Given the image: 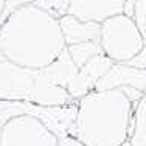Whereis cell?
<instances>
[{
	"mask_svg": "<svg viewBox=\"0 0 146 146\" xmlns=\"http://www.w3.org/2000/svg\"><path fill=\"white\" fill-rule=\"evenodd\" d=\"M67 51L70 54L72 61L75 62V65H78V67H82L92 58L98 56V54H104L101 45L96 40H86V42L67 45Z\"/></svg>",
	"mask_w": 146,
	"mask_h": 146,
	"instance_id": "obj_11",
	"label": "cell"
},
{
	"mask_svg": "<svg viewBox=\"0 0 146 146\" xmlns=\"http://www.w3.org/2000/svg\"><path fill=\"white\" fill-rule=\"evenodd\" d=\"M76 103L39 106L0 100V146H58L70 137Z\"/></svg>",
	"mask_w": 146,
	"mask_h": 146,
	"instance_id": "obj_2",
	"label": "cell"
},
{
	"mask_svg": "<svg viewBox=\"0 0 146 146\" xmlns=\"http://www.w3.org/2000/svg\"><path fill=\"white\" fill-rule=\"evenodd\" d=\"M37 75L39 70L20 67L0 51V100L31 103Z\"/></svg>",
	"mask_w": 146,
	"mask_h": 146,
	"instance_id": "obj_5",
	"label": "cell"
},
{
	"mask_svg": "<svg viewBox=\"0 0 146 146\" xmlns=\"http://www.w3.org/2000/svg\"><path fill=\"white\" fill-rule=\"evenodd\" d=\"M3 6H5V0H0V14L3 11Z\"/></svg>",
	"mask_w": 146,
	"mask_h": 146,
	"instance_id": "obj_17",
	"label": "cell"
},
{
	"mask_svg": "<svg viewBox=\"0 0 146 146\" xmlns=\"http://www.w3.org/2000/svg\"><path fill=\"white\" fill-rule=\"evenodd\" d=\"M134 20L140 30L141 36L146 40V0H137L135 2V9H134Z\"/></svg>",
	"mask_w": 146,
	"mask_h": 146,
	"instance_id": "obj_13",
	"label": "cell"
},
{
	"mask_svg": "<svg viewBox=\"0 0 146 146\" xmlns=\"http://www.w3.org/2000/svg\"><path fill=\"white\" fill-rule=\"evenodd\" d=\"M34 2H36V0H5V6H3L2 14H0V25H2L14 11L20 9L22 6L31 5V3H34Z\"/></svg>",
	"mask_w": 146,
	"mask_h": 146,
	"instance_id": "obj_14",
	"label": "cell"
},
{
	"mask_svg": "<svg viewBox=\"0 0 146 146\" xmlns=\"http://www.w3.org/2000/svg\"><path fill=\"white\" fill-rule=\"evenodd\" d=\"M127 141L132 146H146V93L134 104Z\"/></svg>",
	"mask_w": 146,
	"mask_h": 146,
	"instance_id": "obj_10",
	"label": "cell"
},
{
	"mask_svg": "<svg viewBox=\"0 0 146 146\" xmlns=\"http://www.w3.org/2000/svg\"><path fill=\"white\" fill-rule=\"evenodd\" d=\"M145 42L134 17L118 14L101 23L100 45L103 53L113 62L131 61L143 48Z\"/></svg>",
	"mask_w": 146,
	"mask_h": 146,
	"instance_id": "obj_4",
	"label": "cell"
},
{
	"mask_svg": "<svg viewBox=\"0 0 146 146\" xmlns=\"http://www.w3.org/2000/svg\"><path fill=\"white\" fill-rule=\"evenodd\" d=\"M44 70L47 72V75L56 84L62 86V87L67 90L76 103H78V100H81L82 96H86L89 93L86 86H84V81H82L81 70L72 61L70 54L67 51V47L59 54V58L56 61L51 62L47 67H44Z\"/></svg>",
	"mask_w": 146,
	"mask_h": 146,
	"instance_id": "obj_6",
	"label": "cell"
},
{
	"mask_svg": "<svg viewBox=\"0 0 146 146\" xmlns=\"http://www.w3.org/2000/svg\"><path fill=\"white\" fill-rule=\"evenodd\" d=\"M62 34L67 45L86 42V40H96L100 42L101 23L96 22H82L72 14H65L59 19Z\"/></svg>",
	"mask_w": 146,
	"mask_h": 146,
	"instance_id": "obj_9",
	"label": "cell"
},
{
	"mask_svg": "<svg viewBox=\"0 0 146 146\" xmlns=\"http://www.w3.org/2000/svg\"><path fill=\"white\" fill-rule=\"evenodd\" d=\"M76 107L70 135L84 146H120L129 140L134 104L123 89L92 90Z\"/></svg>",
	"mask_w": 146,
	"mask_h": 146,
	"instance_id": "obj_3",
	"label": "cell"
},
{
	"mask_svg": "<svg viewBox=\"0 0 146 146\" xmlns=\"http://www.w3.org/2000/svg\"><path fill=\"white\" fill-rule=\"evenodd\" d=\"M135 2H137V0H124V11H123V14H126V16H129V17L134 16Z\"/></svg>",
	"mask_w": 146,
	"mask_h": 146,
	"instance_id": "obj_16",
	"label": "cell"
},
{
	"mask_svg": "<svg viewBox=\"0 0 146 146\" xmlns=\"http://www.w3.org/2000/svg\"><path fill=\"white\" fill-rule=\"evenodd\" d=\"M135 87L146 92V70L132 67L127 62H113L110 68L98 79L95 90H112Z\"/></svg>",
	"mask_w": 146,
	"mask_h": 146,
	"instance_id": "obj_7",
	"label": "cell"
},
{
	"mask_svg": "<svg viewBox=\"0 0 146 146\" xmlns=\"http://www.w3.org/2000/svg\"><path fill=\"white\" fill-rule=\"evenodd\" d=\"M145 93H146V92H145Z\"/></svg>",
	"mask_w": 146,
	"mask_h": 146,
	"instance_id": "obj_19",
	"label": "cell"
},
{
	"mask_svg": "<svg viewBox=\"0 0 146 146\" xmlns=\"http://www.w3.org/2000/svg\"><path fill=\"white\" fill-rule=\"evenodd\" d=\"M120 146H132V145L129 143V141H124V143H123V145H120Z\"/></svg>",
	"mask_w": 146,
	"mask_h": 146,
	"instance_id": "obj_18",
	"label": "cell"
},
{
	"mask_svg": "<svg viewBox=\"0 0 146 146\" xmlns=\"http://www.w3.org/2000/svg\"><path fill=\"white\" fill-rule=\"evenodd\" d=\"M34 5L37 8L47 11L56 19H61L62 16L68 14V8H70V0H36Z\"/></svg>",
	"mask_w": 146,
	"mask_h": 146,
	"instance_id": "obj_12",
	"label": "cell"
},
{
	"mask_svg": "<svg viewBox=\"0 0 146 146\" xmlns=\"http://www.w3.org/2000/svg\"><path fill=\"white\" fill-rule=\"evenodd\" d=\"M127 64L132 65V67H137V68H143V70H146V42L143 45V48H141V50L138 51V53L135 54L131 61H127Z\"/></svg>",
	"mask_w": 146,
	"mask_h": 146,
	"instance_id": "obj_15",
	"label": "cell"
},
{
	"mask_svg": "<svg viewBox=\"0 0 146 146\" xmlns=\"http://www.w3.org/2000/svg\"><path fill=\"white\" fill-rule=\"evenodd\" d=\"M124 0H70L68 14L82 22L103 23L113 16L123 14Z\"/></svg>",
	"mask_w": 146,
	"mask_h": 146,
	"instance_id": "obj_8",
	"label": "cell"
},
{
	"mask_svg": "<svg viewBox=\"0 0 146 146\" xmlns=\"http://www.w3.org/2000/svg\"><path fill=\"white\" fill-rule=\"evenodd\" d=\"M59 19L34 3L14 11L0 25V51L20 67L39 70L65 50Z\"/></svg>",
	"mask_w": 146,
	"mask_h": 146,
	"instance_id": "obj_1",
	"label": "cell"
}]
</instances>
